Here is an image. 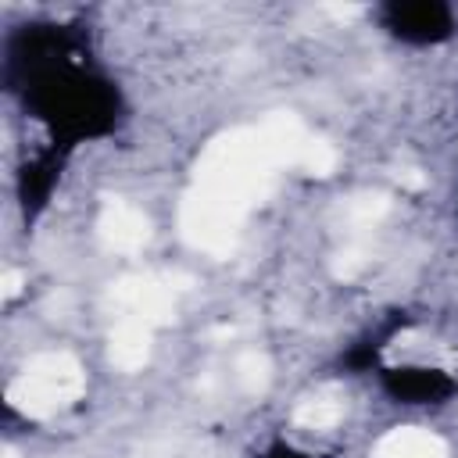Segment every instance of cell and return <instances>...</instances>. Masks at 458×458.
Listing matches in <instances>:
<instances>
[{
    "label": "cell",
    "instance_id": "277c9868",
    "mask_svg": "<svg viewBox=\"0 0 458 458\" xmlns=\"http://www.w3.org/2000/svg\"><path fill=\"white\" fill-rule=\"evenodd\" d=\"M376 458H447V444L429 429L401 426V429H390L386 437H379Z\"/></svg>",
    "mask_w": 458,
    "mask_h": 458
},
{
    "label": "cell",
    "instance_id": "52a82bcc",
    "mask_svg": "<svg viewBox=\"0 0 458 458\" xmlns=\"http://www.w3.org/2000/svg\"><path fill=\"white\" fill-rule=\"evenodd\" d=\"M336 419H340L336 401H308L297 408V422L304 429H329V426H336Z\"/></svg>",
    "mask_w": 458,
    "mask_h": 458
},
{
    "label": "cell",
    "instance_id": "8992f818",
    "mask_svg": "<svg viewBox=\"0 0 458 458\" xmlns=\"http://www.w3.org/2000/svg\"><path fill=\"white\" fill-rule=\"evenodd\" d=\"M297 168L308 172V175H329V172L336 168V150H333V143L308 136V143H304V150H301V157H297Z\"/></svg>",
    "mask_w": 458,
    "mask_h": 458
},
{
    "label": "cell",
    "instance_id": "ba28073f",
    "mask_svg": "<svg viewBox=\"0 0 458 458\" xmlns=\"http://www.w3.org/2000/svg\"><path fill=\"white\" fill-rule=\"evenodd\" d=\"M236 376H240V383H243L247 390H261L265 379H268V361H265L258 351H250V354H243V358L236 361Z\"/></svg>",
    "mask_w": 458,
    "mask_h": 458
},
{
    "label": "cell",
    "instance_id": "7a4b0ae2",
    "mask_svg": "<svg viewBox=\"0 0 458 458\" xmlns=\"http://www.w3.org/2000/svg\"><path fill=\"white\" fill-rule=\"evenodd\" d=\"M82 390H86L82 365L64 351H47V354H36L14 376V383L7 386V397L25 415H54L57 408L79 401Z\"/></svg>",
    "mask_w": 458,
    "mask_h": 458
},
{
    "label": "cell",
    "instance_id": "3957f363",
    "mask_svg": "<svg viewBox=\"0 0 458 458\" xmlns=\"http://www.w3.org/2000/svg\"><path fill=\"white\" fill-rule=\"evenodd\" d=\"M97 229H100V240H104L111 250H122V254L140 250V247L147 243V236H150L147 215H143L140 208L125 204V200H111V204L100 211Z\"/></svg>",
    "mask_w": 458,
    "mask_h": 458
},
{
    "label": "cell",
    "instance_id": "5b68a950",
    "mask_svg": "<svg viewBox=\"0 0 458 458\" xmlns=\"http://www.w3.org/2000/svg\"><path fill=\"white\" fill-rule=\"evenodd\" d=\"M150 329H154V326H147V322L125 315V318L114 326V333H111V361H114L118 369H125V372L143 369L147 358H150Z\"/></svg>",
    "mask_w": 458,
    "mask_h": 458
},
{
    "label": "cell",
    "instance_id": "6da1fadb",
    "mask_svg": "<svg viewBox=\"0 0 458 458\" xmlns=\"http://www.w3.org/2000/svg\"><path fill=\"white\" fill-rule=\"evenodd\" d=\"M272 168H279V157L272 150L265 125L236 129L215 140L204 150L193 190L182 204V236L208 254L233 250L247 211L268 190Z\"/></svg>",
    "mask_w": 458,
    "mask_h": 458
}]
</instances>
